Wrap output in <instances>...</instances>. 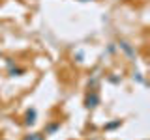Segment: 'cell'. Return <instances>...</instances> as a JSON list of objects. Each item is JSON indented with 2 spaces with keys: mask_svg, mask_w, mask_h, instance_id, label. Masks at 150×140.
<instances>
[{
  "mask_svg": "<svg viewBox=\"0 0 150 140\" xmlns=\"http://www.w3.org/2000/svg\"><path fill=\"white\" fill-rule=\"evenodd\" d=\"M100 93H98V90H88L86 95H84V106H86L88 110H94L98 105H100Z\"/></svg>",
  "mask_w": 150,
  "mask_h": 140,
  "instance_id": "cell-1",
  "label": "cell"
},
{
  "mask_svg": "<svg viewBox=\"0 0 150 140\" xmlns=\"http://www.w3.org/2000/svg\"><path fill=\"white\" fill-rule=\"evenodd\" d=\"M118 49H122L124 50V54L128 56V58H135V49L131 47L128 41H124V39H120L118 41Z\"/></svg>",
  "mask_w": 150,
  "mask_h": 140,
  "instance_id": "cell-2",
  "label": "cell"
},
{
  "mask_svg": "<svg viewBox=\"0 0 150 140\" xmlns=\"http://www.w3.org/2000/svg\"><path fill=\"white\" fill-rule=\"evenodd\" d=\"M58 129H60V121H49L43 127V134L45 136H51V134H54Z\"/></svg>",
  "mask_w": 150,
  "mask_h": 140,
  "instance_id": "cell-3",
  "label": "cell"
},
{
  "mask_svg": "<svg viewBox=\"0 0 150 140\" xmlns=\"http://www.w3.org/2000/svg\"><path fill=\"white\" fill-rule=\"evenodd\" d=\"M36 118H38V110L36 108H28L26 114H25V125H34L36 123Z\"/></svg>",
  "mask_w": 150,
  "mask_h": 140,
  "instance_id": "cell-4",
  "label": "cell"
},
{
  "mask_svg": "<svg viewBox=\"0 0 150 140\" xmlns=\"http://www.w3.org/2000/svg\"><path fill=\"white\" fill-rule=\"evenodd\" d=\"M25 73H26V69L23 67V65H15V64H13V65L8 67V75H9V77H21V75H25Z\"/></svg>",
  "mask_w": 150,
  "mask_h": 140,
  "instance_id": "cell-5",
  "label": "cell"
},
{
  "mask_svg": "<svg viewBox=\"0 0 150 140\" xmlns=\"http://www.w3.org/2000/svg\"><path fill=\"white\" fill-rule=\"evenodd\" d=\"M23 140H45V134L43 133H28L23 136Z\"/></svg>",
  "mask_w": 150,
  "mask_h": 140,
  "instance_id": "cell-6",
  "label": "cell"
},
{
  "mask_svg": "<svg viewBox=\"0 0 150 140\" xmlns=\"http://www.w3.org/2000/svg\"><path fill=\"white\" fill-rule=\"evenodd\" d=\"M120 125H122V120H115V121H111V123L105 125V131H112V129L120 127Z\"/></svg>",
  "mask_w": 150,
  "mask_h": 140,
  "instance_id": "cell-7",
  "label": "cell"
},
{
  "mask_svg": "<svg viewBox=\"0 0 150 140\" xmlns=\"http://www.w3.org/2000/svg\"><path fill=\"white\" fill-rule=\"evenodd\" d=\"M133 78H137V80H139L141 84H144V78L141 77V73H135V75H133Z\"/></svg>",
  "mask_w": 150,
  "mask_h": 140,
  "instance_id": "cell-8",
  "label": "cell"
},
{
  "mask_svg": "<svg viewBox=\"0 0 150 140\" xmlns=\"http://www.w3.org/2000/svg\"><path fill=\"white\" fill-rule=\"evenodd\" d=\"M115 50H116V45L111 43V45H109V52H115Z\"/></svg>",
  "mask_w": 150,
  "mask_h": 140,
  "instance_id": "cell-9",
  "label": "cell"
},
{
  "mask_svg": "<svg viewBox=\"0 0 150 140\" xmlns=\"http://www.w3.org/2000/svg\"><path fill=\"white\" fill-rule=\"evenodd\" d=\"M77 62H83V52H77Z\"/></svg>",
  "mask_w": 150,
  "mask_h": 140,
  "instance_id": "cell-10",
  "label": "cell"
},
{
  "mask_svg": "<svg viewBox=\"0 0 150 140\" xmlns=\"http://www.w3.org/2000/svg\"><path fill=\"white\" fill-rule=\"evenodd\" d=\"M79 2H92V0H79Z\"/></svg>",
  "mask_w": 150,
  "mask_h": 140,
  "instance_id": "cell-11",
  "label": "cell"
},
{
  "mask_svg": "<svg viewBox=\"0 0 150 140\" xmlns=\"http://www.w3.org/2000/svg\"><path fill=\"white\" fill-rule=\"evenodd\" d=\"M0 58H2V52H0Z\"/></svg>",
  "mask_w": 150,
  "mask_h": 140,
  "instance_id": "cell-12",
  "label": "cell"
},
{
  "mask_svg": "<svg viewBox=\"0 0 150 140\" xmlns=\"http://www.w3.org/2000/svg\"><path fill=\"white\" fill-rule=\"evenodd\" d=\"M0 140H6V138H0Z\"/></svg>",
  "mask_w": 150,
  "mask_h": 140,
  "instance_id": "cell-13",
  "label": "cell"
}]
</instances>
